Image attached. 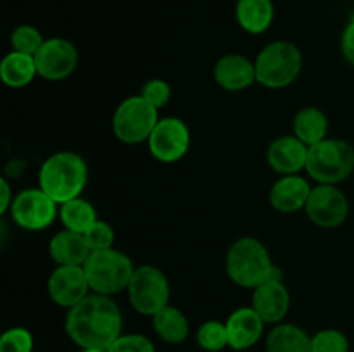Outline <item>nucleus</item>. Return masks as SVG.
<instances>
[{
  "mask_svg": "<svg viewBox=\"0 0 354 352\" xmlns=\"http://www.w3.org/2000/svg\"><path fill=\"white\" fill-rule=\"evenodd\" d=\"M228 278L242 289L254 290L268 280H283V273L272 261L270 251L254 237H242L230 245L225 257Z\"/></svg>",
  "mask_w": 354,
  "mask_h": 352,
  "instance_id": "obj_2",
  "label": "nucleus"
},
{
  "mask_svg": "<svg viewBox=\"0 0 354 352\" xmlns=\"http://www.w3.org/2000/svg\"><path fill=\"white\" fill-rule=\"evenodd\" d=\"M44 41V35L33 24H19L10 33V47H12V50L21 52V54L35 55L40 50Z\"/></svg>",
  "mask_w": 354,
  "mask_h": 352,
  "instance_id": "obj_27",
  "label": "nucleus"
},
{
  "mask_svg": "<svg viewBox=\"0 0 354 352\" xmlns=\"http://www.w3.org/2000/svg\"><path fill=\"white\" fill-rule=\"evenodd\" d=\"M303 64V52L297 45L287 40H275L256 55V78L266 88H286L299 78Z\"/></svg>",
  "mask_w": 354,
  "mask_h": 352,
  "instance_id": "obj_4",
  "label": "nucleus"
},
{
  "mask_svg": "<svg viewBox=\"0 0 354 352\" xmlns=\"http://www.w3.org/2000/svg\"><path fill=\"white\" fill-rule=\"evenodd\" d=\"M90 254L85 237L76 231H57L48 242V255L57 266H83Z\"/></svg>",
  "mask_w": 354,
  "mask_h": 352,
  "instance_id": "obj_19",
  "label": "nucleus"
},
{
  "mask_svg": "<svg viewBox=\"0 0 354 352\" xmlns=\"http://www.w3.org/2000/svg\"><path fill=\"white\" fill-rule=\"evenodd\" d=\"M292 130L297 138L308 147L320 144L325 138H328V117L320 107L308 106L297 110L294 116Z\"/></svg>",
  "mask_w": 354,
  "mask_h": 352,
  "instance_id": "obj_22",
  "label": "nucleus"
},
{
  "mask_svg": "<svg viewBox=\"0 0 354 352\" xmlns=\"http://www.w3.org/2000/svg\"><path fill=\"white\" fill-rule=\"evenodd\" d=\"M351 19H353V21H354V14H353V16H351Z\"/></svg>",
  "mask_w": 354,
  "mask_h": 352,
  "instance_id": "obj_36",
  "label": "nucleus"
},
{
  "mask_svg": "<svg viewBox=\"0 0 354 352\" xmlns=\"http://www.w3.org/2000/svg\"><path fill=\"white\" fill-rule=\"evenodd\" d=\"M313 186L304 176H280L270 190V206L282 214H292L304 209Z\"/></svg>",
  "mask_w": 354,
  "mask_h": 352,
  "instance_id": "obj_18",
  "label": "nucleus"
},
{
  "mask_svg": "<svg viewBox=\"0 0 354 352\" xmlns=\"http://www.w3.org/2000/svg\"><path fill=\"white\" fill-rule=\"evenodd\" d=\"M252 309L266 324H279L290 311V292L283 280H268L252 290Z\"/></svg>",
  "mask_w": 354,
  "mask_h": 352,
  "instance_id": "obj_15",
  "label": "nucleus"
},
{
  "mask_svg": "<svg viewBox=\"0 0 354 352\" xmlns=\"http://www.w3.org/2000/svg\"><path fill=\"white\" fill-rule=\"evenodd\" d=\"M33 335L24 326H12L0 337V352H33Z\"/></svg>",
  "mask_w": 354,
  "mask_h": 352,
  "instance_id": "obj_29",
  "label": "nucleus"
},
{
  "mask_svg": "<svg viewBox=\"0 0 354 352\" xmlns=\"http://www.w3.org/2000/svg\"><path fill=\"white\" fill-rule=\"evenodd\" d=\"M66 335L80 349H107L123 333V314L113 297L88 293L64 320Z\"/></svg>",
  "mask_w": 354,
  "mask_h": 352,
  "instance_id": "obj_1",
  "label": "nucleus"
},
{
  "mask_svg": "<svg viewBox=\"0 0 354 352\" xmlns=\"http://www.w3.org/2000/svg\"><path fill=\"white\" fill-rule=\"evenodd\" d=\"M0 188H2V204H0V214H7L10 209V204H12V190H10L9 182L7 178H0Z\"/></svg>",
  "mask_w": 354,
  "mask_h": 352,
  "instance_id": "obj_34",
  "label": "nucleus"
},
{
  "mask_svg": "<svg viewBox=\"0 0 354 352\" xmlns=\"http://www.w3.org/2000/svg\"><path fill=\"white\" fill-rule=\"evenodd\" d=\"M313 352H349V338L335 328H324L311 337Z\"/></svg>",
  "mask_w": 354,
  "mask_h": 352,
  "instance_id": "obj_28",
  "label": "nucleus"
},
{
  "mask_svg": "<svg viewBox=\"0 0 354 352\" xmlns=\"http://www.w3.org/2000/svg\"><path fill=\"white\" fill-rule=\"evenodd\" d=\"M47 292L55 306L71 309L82 302L90 290L88 278L83 266H55L47 280Z\"/></svg>",
  "mask_w": 354,
  "mask_h": 352,
  "instance_id": "obj_13",
  "label": "nucleus"
},
{
  "mask_svg": "<svg viewBox=\"0 0 354 352\" xmlns=\"http://www.w3.org/2000/svg\"><path fill=\"white\" fill-rule=\"evenodd\" d=\"M107 352H156V345L144 333H121Z\"/></svg>",
  "mask_w": 354,
  "mask_h": 352,
  "instance_id": "obj_32",
  "label": "nucleus"
},
{
  "mask_svg": "<svg viewBox=\"0 0 354 352\" xmlns=\"http://www.w3.org/2000/svg\"><path fill=\"white\" fill-rule=\"evenodd\" d=\"M88 183V166L80 154L59 150L48 155L38 171V186L61 204L82 197Z\"/></svg>",
  "mask_w": 354,
  "mask_h": 352,
  "instance_id": "obj_3",
  "label": "nucleus"
},
{
  "mask_svg": "<svg viewBox=\"0 0 354 352\" xmlns=\"http://www.w3.org/2000/svg\"><path fill=\"white\" fill-rule=\"evenodd\" d=\"M192 141L190 128L176 116H166L159 119L147 140L152 157L165 164L178 162L187 155Z\"/></svg>",
  "mask_w": 354,
  "mask_h": 352,
  "instance_id": "obj_10",
  "label": "nucleus"
},
{
  "mask_svg": "<svg viewBox=\"0 0 354 352\" xmlns=\"http://www.w3.org/2000/svg\"><path fill=\"white\" fill-rule=\"evenodd\" d=\"M159 119V109L152 107L142 95H131L116 107L111 126L118 140L137 145L149 140Z\"/></svg>",
  "mask_w": 354,
  "mask_h": 352,
  "instance_id": "obj_7",
  "label": "nucleus"
},
{
  "mask_svg": "<svg viewBox=\"0 0 354 352\" xmlns=\"http://www.w3.org/2000/svg\"><path fill=\"white\" fill-rule=\"evenodd\" d=\"M341 54L346 62L354 66V21L351 19L346 24L344 31L341 35Z\"/></svg>",
  "mask_w": 354,
  "mask_h": 352,
  "instance_id": "obj_33",
  "label": "nucleus"
},
{
  "mask_svg": "<svg viewBox=\"0 0 354 352\" xmlns=\"http://www.w3.org/2000/svg\"><path fill=\"white\" fill-rule=\"evenodd\" d=\"M152 328H154L156 335L169 345L183 344L190 335L189 320L183 314V311L171 306V304L162 307L159 313L152 316Z\"/></svg>",
  "mask_w": 354,
  "mask_h": 352,
  "instance_id": "obj_23",
  "label": "nucleus"
},
{
  "mask_svg": "<svg viewBox=\"0 0 354 352\" xmlns=\"http://www.w3.org/2000/svg\"><path fill=\"white\" fill-rule=\"evenodd\" d=\"M83 268H85L86 278H88L90 290L93 293L107 297L124 292L135 273V266L130 255L114 247L107 248V251L92 252Z\"/></svg>",
  "mask_w": 354,
  "mask_h": 352,
  "instance_id": "obj_5",
  "label": "nucleus"
},
{
  "mask_svg": "<svg viewBox=\"0 0 354 352\" xmlns=\"http://www.w3.org/2000/svg\"><path fill=\"white\" fill-rule=\"evenodd\" d=\"M86 244H88L90 251H107V248L114 247V240H116V235H114V228L111 226L107 221L97 219L88 230L83 233Z\"/></svg>",
  "mask_w": 354,
  "mask_h": 352,
  "instance_id": "obj_30",
  "label": "nucleus"
},
{
  "mask_svg": "<svg viewBox=\"0 0 354 352\" xmlns=\"http://www.w3.org/2000/svg\"><path fill=\"white\" fill-rule=\"evenodd\" d=\"M306 216L317 226L332 230L346 223L349 216V200L337 185H317L308 199Z\"/></svg>",
  "mask_w": 354,
  "mask_h": 352,
  "instance_id": "obj_12",
  "label": "nucleus"
},
{
  "mask_svg": "<svg viewBox=\"0 0 354 352\" xmlns=\"http://www.w3.org/2000/svg\"><path fill=\"white\" fill-rule=\"evenodd\" d=\"M306 173L318 185H339L354 173V147L341 138H325L310 147Z\"/></svg>",
  "mask_w": 354,
  "mask_h": 352,
  "instance_id": "obj_6",
  "label": "nucleus"
},
{
  "mask_svg": "<svg viewBox=\"0 0 354 352\" xmlns=\"http://www.w3.org/2000/svg\"><path fill=\"white\" fill-rule=\"evenodd\" d=\"M59 219H61L64 230L76 231V233H85L97 219V209L90 200L83 197L68 200V202L59 206Z\"/></svg>",
  "mask_w": 354,
  "mask_h": 352,
  "instance_id": "obj_25",
  "label": "nucleus"
},
{
  "mask_svg": "<svg viewBox=\"0 0 354 352\" xmlns=\"http://www.w3.org/2000/svg\"><path fill=\"white\" fill-rule=\"evenodd\" d=\"M266 352H313L311 337L294 323L273 324L265 340Z\"/></svg>",
  "mask_w": 354,
  "mask_h": 352,
  "instance_id": "obj_21",
  "label": "nucleus"
},
{
  "mask_svg": "<svg viewBox=\"0 0 354 352\" xmlns=\"http://www.w3.org/2000/svg\"><path fill=\"white\" fill-rule=\"evenodd\" d=\"M235 19L249 35H261L270 30L275 19L273 0H237Z\"/></svg>",
  "mask_w": 354,
  "mask_h": 352,
  "instance_id": "obj_20",
  "label": "nucleus"
},
{
  "mask_svg": "<svg viewBox=\"0 0 354 352\" xmlns=\"http://www.w3.org/2000/svg\"><path fill=\"white\" fill-rule=\"evenodd\" d=\"M10 219L24 231L47 230L59 217V204L40 186L24 188L14 195L10 204Z\"/></svg>",
  "mask_w": 354,
  "mask_h": 352,
  "instance_id": "obj_9",
  "label": "nucleus"
},
{
  "mask_svg": "<svg viewBox=\"0 0 354 352\" xmlns=\"http://www.w3.org/2000/svg\"><path fill=\"white\" fill-rule=\"evenodd\" d=\"M228 331V344L234 351L242 352L254 347L265 333L266 323L252 306H244L230 313L225 321Z\"/></svg>",
  "mask_w": 354,
  "mask_h": 352,
  "instance_id": "obj_17",
  "label": "nucleus"
},
{
  "mask_svg": "<svg viewBox=\"0 0 354 352\" xmlns=\"http://www.w3.org/2000/svg\"><path fill=\"white\" fill-rule=\"evenodd\" d=\"M130 306L142 316H154L169 304V280L158 266L144 264L135 268L127 289Z\"/></svg>",
  "mask_w": 354,
  "mask_h": 352,
  "instance_id": "obj_8",
  "label": "nucleus"
},
{
  "mask_svg": "<svg viewBox=\"0 0 354 352\" xmlns=\"http://www.w3.org/2000/svg\"><path fill=\"white\" fill-rule=\"evenodd\" d=\"M214 81L227 92H242L258 83L254 61L242 54H225L213 69Z\"/></svg>",
  "mask_w": 354,
  "mask_h": 352,
  "instance_id": "obj_16",
  "label": "nucleus"
},
{
  "mask_svg": "<svg viewBox=\"0 0 354 352\" xmlns=\"http://www.w3.org/2000/svg\"><path fill=\"white\" fill-rule=\"evenodd\" d=\"M78 48L62 37L45 38L40 50L35 54L38 76L45 81H62L75 72L78 66Z\"/></svg>",
  "mask_w": 354,
  "mask_h": 352,
  "instance_id": "obj_11",
  "label": "nucleus"
},
{
  "mask_svg": "<svg viewBox=\"0 0 354 352\" xmlns=\"http://www.w3.org/2000/svg\"><path fill=\"white\" fill-rule=\"evenodd\" d=\"M196 340L203 351L206 352H221L223 349L230 347L228 344L227 324L218 320H207L197 328Z\"/></svg>",
  "mask_w": 354,
  "mask_h": 352,
  "instance_id": "obj_26",
  "label": "nucleus"
},
{
  "mask_svg": "<svg viewBox=\"0 0 354 352\" xmlns=\"http://www.w3.org/2000/svg\"><path fill=\"white\" fill-rule=\"evenodd\" d=\"M38 76L35 55L9 52L0 62V79L9 88H24Z\"/></svg>",
  "mask_w": 354,
  "mask_h": 352,
  "instance_id": "obj_24",
  "label": "nucleus"
},
{
  "mask_svg": "<svg viewBox=\"0 0 354 352\" xmlns=\"http://www.w3.org/2000/svg\"><path fill=\"white\" fill-rule=\"evenodd\" d=\"M78 352H107L104 349H80Z\"/></svg>",
  "mask_w": 354,
  "mask_h": 352,
  "instance_id": "obj_35",
  "label": "nucleus"
},
{
  "mask_svg": "<svg viewBox=\"0 0 354 352\" xmlns=\"http://www.w3.org/2000/svg\"><path fill=\"white\" fill-rule=\"evenodd\" d=\"M308 152L310 147L296 135H282L270 144L266 159L270 168L279 175H301V171H306Z\"/></svg>",
  "mask_w": 354,
  "mask_h": 352,
  "instance_id": "obj_14",
  "label": "nucleus"
},
{
  "mask_svg": "<svg viewBox=\"0 0 354 352\" xmlns=\"http://www.w3.org/2000/svg\"><path fill=\"white\" fill-rule=\"evenodd\" d=\"M138 95L144 97L156 109H162L171 100V86H169V83L166 79L151 78L142 85Z\"/></svg>",
  "mask_w": 354,
  "mask_h": 352,
  "instance_id": "obj_31",
  "label": "nucleus"
}]
</instances>
